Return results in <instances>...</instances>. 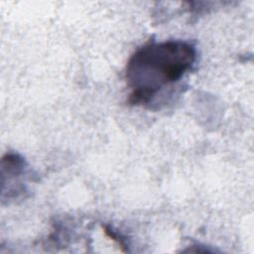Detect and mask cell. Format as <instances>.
<instances>
[{
    "instance_id": "6da1fadb",
    "label": "cell",
    "mask_w": 254,
    "mask_h": 254,
    "mask_svg": "<svg viewBox=\"0 0 254 254\" xmlns=\"http://www.w3.org/2000/svg\"><path fill=\"white\" fill-rule=\"evenodd\" d=\"M195 48L185 41L147 44L129 59L125 78L131 89L129 103L151 102L165 87L179 81L192 67Z\"/></svg>"
}]
</instances>
